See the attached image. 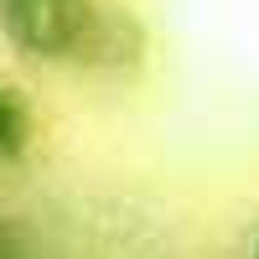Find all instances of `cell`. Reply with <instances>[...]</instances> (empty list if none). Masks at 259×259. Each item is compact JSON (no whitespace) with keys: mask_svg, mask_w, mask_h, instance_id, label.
Here are the masks:
<instances>
[{"mask_svg":"<svg viewBox=\"0 0 259 259\" xmlns=\"http://www.w3.org/2000/svg\"><path fill=\"white\" fill-rule=\"evenodd\" d=\"M254 259H259V233H254Z\"/></svg>","mask_w":259,"mask_h":259,"instance_id":"277c9868","label":"cell"},{"mask_svg":"<svg viewBox=\"0 0 259 259\" xmlns=\"http://www.w3.org/2000/svg\"><path fill=\"white\" fill-rule=\"evenodd\" d=\"M0 259H31V244H26V233H21V223L11 218L6 207H0Z\"/></svg>","mask_w":259,"mask_h":259,"instance_id":"3957f363","label":"cell"},{"mask_svg":"<svg viewBox=\"0 0 259 259\" xmlns=\"http://www.w3.org/2000/svg\"><path fill=\"white\" fill-rule=\"evenodd\" d=\"M36 145V109L16 83L0 78V166H21Z\"/></svg>","mask_w":259,"mask_h":259,"instance_id":"7a4b0ae2","label":"cell"},{"mask_svg":"<svg viewBox=\"0 0 259 259\" xmlns=\"http://www.w3.org/2000/svg\"><path fill=\"white\" fill-rule=\"evenodd\" d=\"M0 41L26 62L99 78L135 73L145 57L140 21L104 0H0Z\"/></svg>","mask_w":259,"mask_h":259,"instance_id":"6da1fadb","label":"cell"}]
</instances>
